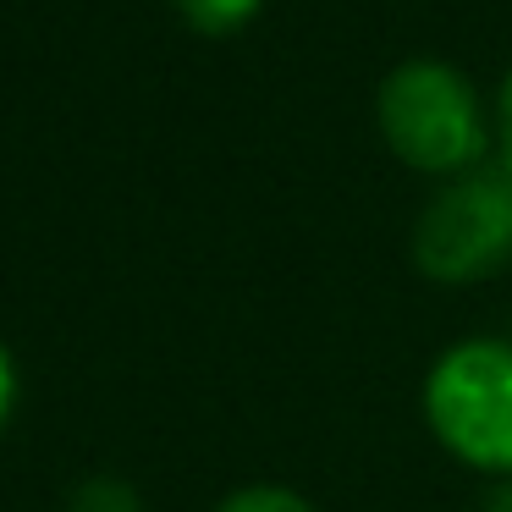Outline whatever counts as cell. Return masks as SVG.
<instances>
[{"label":"cell","mask_w":512,"mask_h":512,"mask_svg":"<svg viewBox=\"0 0 512 512\" xmlns=\"http://www.w3.org/2000/svg\"><path fill=\"white\" fill-rule=\"evenodd\" d=\"M380 138L408 171L424 177H463L490 155V111L479 105L474 83L435 56H413L380 83Z\"/></svg>","instance_id":"1"},{"label":"cell","mask_w":512,"mask_h":512,"mask_svg":"<svg viewBox=\"0 0 512 512\" xmlns=\"http://www.w3.org/2000/svg\"><path fill=\"white\" fill-rule=\"evenodd\" d=\"M413 265L441 287H468L512 265V182L496 166L446 177L413 221Z\"/></svg>","instance_id":"3"},{"label":"cell","mask_w":512,"mask_h":512,"mask_svg":"<svg viewBox=\"0 0 512 512\" xmlns=\"http://www.w3.org/2000/svg\"><path fill=\"white\" fill-rule=\"evenodd\" d=\"M67 512H149V507L138 496V485H127L122 474H94L67 496Z\"/></svg>","instance_id":"5"},{"label":"cell","mask_w":512,"mask_h":512,"mask_svg":"<svg viewBox=\"0 0 512 512\" xmlns=\"http://www.w3.org/2000/svg\"><path fill=\"white\" fill-rule=\"evenodd\" d=\"M424 419L457 463L512 479V342L468 336L446 347L424 380Z\"/></svg>","instance_id":"2"},{"label":"cell","mask_w":512,"mask_h":512,"mask_svg":"<svg viewBox=\"0 0 512 512\" xmlns=\"http://www.w3.org/2000/svg\"><path fill=\"white\" fill-rule=\"evenodd\" d=\"M171 6L182 12V23H188V28L221 39V34H237V28L254 23L265 0H171Z\"/></svg>","instance_id":"4"},{"label":"cell","mask_w":512,"mask_h":512,"mask_svg":"<svg viewBox=\"0 0 512 512\" xmlns=\"http://www.w3.org/2000/svg\"><path fill=\"white\" fill-rule=\"evenodd\" d=\"M215 512H320V507L303 501L298 490H287V485H243V490H232Z\"/></svg>","instance_id":"6"},{"label":"cell","mask_w":512,"mask_h":512,"mask_svg":"<svg viewBox=\"0 0 512 512\" xmlns=\"http://www.w3.org/2000/svg\"><path fill=\"white\" fill-rule=\"evenodd\" d=\"M479 512H512V479H496L490 485V496H485V507Z\"/></svg>","instance_id":"9"},{"label":"cell","mask_w":512,"mask_h":512,"mask_svg":"<svg viewBox=\"0 0 512 512\" xmlns=\"http://www.w3.org/2000/svg\"><path fill=\"white\" fill-rule=\"evenodd\" d=\"M490 155H496V171L512 182V72L490 100Z\"/></svg>","instance_id":"7"},{"label":"cell","mask_w":512,"mask_h":512,"mask_svg":"<svg viewBox=\"0 0 512 512\" xmlns=\"http://www.w3.org/2000/svg\"><path fill=\"white\" fill-rule=\"evenodd\" d=\"M12 408H17V364H12V353L0 347V430H6Z\"/></svg>","instance_id":"8"}]
</instances>
